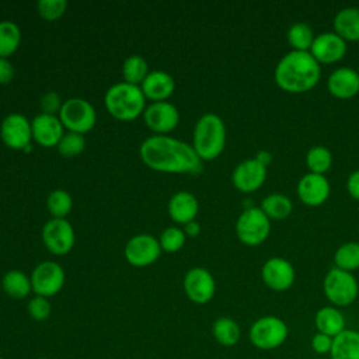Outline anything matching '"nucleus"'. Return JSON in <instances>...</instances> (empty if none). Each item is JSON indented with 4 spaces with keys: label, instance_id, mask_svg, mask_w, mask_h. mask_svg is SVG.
I'll use <instances>...</instances> for the list:
<instances>
[{
    "label": "nucleus",
    "instance_id": "6ab92c4d",
    "mask_svg": "<svg viewBox=\"0 0 359 359\" xmlns=\"http://www.w3.org/2000/svg\"><path fill=\"white\" fill-rule=\"evenodd\" d=\"M32 139L42 147H56L65 135V126L57 115L38 114L31 121Z\"/></svg>",
    "mask_w": 359,
    "mask_h": 359
},
{
    "label": "nucleus",
    "instance_id": "f03ea898",
    "mask_svg": "<svg viewBox=\"0 0 359 359\" xmlns=\"http://www.w3.org/2000/svg\"><path fill=\"white\" fill-rule=\"evenodd\" d=\"M321 77L320 63L310 52L290 50L275 66L273 80L276 86L290 94H302L313 90Z\"/></svg>",
    "mask_w": 359,
    "mask_h": 359
},
{
    "label": "nucleus",
    "instance_id": "cd10ccee",
    "mask_svg": "<svg viewBox=\"0 0 359 359\" xmlns=\"http://www.w3.org/2000/svg\"><path fill=\"white\" fill-rule=\"evenodd\" d=\"M213 338L223 346H234L241 335L238 324L230 317H219L212 325Z\"/></svg>",
    "mask_w": 359,
    "mask_h": 359
},
{
    "label": "nucleus",
    "instance_id": "ddd939ff",
    "mask_svg": "<svg viewBox=\"0 0 359 359\" xmlns=\"http://www.w3.org/2000/svg\"><path fill=\"white\" fill-rule=\"evenodd\" d=\"M184 292L187 297L196 304L209 303L216 292L213 275L202 266L191 268L184 276Z\"/></svg>",
    "mask_w": 359,
    "mask_h": 359
},
{
    "label": "nucleus",
    "instance_id": "4c0bfd02",
    "mask_svg": "<svg viewBox=\"0 0 359 359\" xmlns=\"http://www.w3.org/2000/svg\"><path fill=\"white\" fill-rule=\"evenodd\" d=\"M27 310L31 318H34L35 321H45L49 318L52 313V304L48 297L35 294L34 297L29 299L27 304Z\"/></svg>",
    "mask_w": 359,
    "mask_h": 359
},
{
    "label": "nucleus",
    "instance_id": "20e7f679",
    "mask_svg": "<svg viewBox=\"0 0 359 359\" xmlns=\"http://www.w3.org/2000/svg\"><path fill=\"white\" fill-rule=\"evenodd\" d=\"M107 111L118 121H133L143 115L146 97L140 86L119 81L112 84L104 97Z\"/></svg>",
    "mask_w": 359,
    "mask_h": 359
},
{
    "label": "nucleus",
    "instance_id": "423d86ee",
    "mask_svg": "<svg viewBox=\"0 0 359 359\" xmlns=\"http://www.w3.org/2000/svg\"><path fill=\"white\" fill-rule=\"evenodd\" d=\"M271 233V220L258 206L245 208L236 222V236L247 247L261 245Z\"/></svg>",
    "mask_w": 359,
    "mask_h": 359
},
{
    "label": "nucleus",
    "instance_id": "4be33fe9",
    "mask_svg": "<svg viewBox=\"0 0 359 359\" xmlns=\"http://www.w3.org/2000/svg\"><path fill=\"white\" fill-rule=\"evenodd\" d=\"M140 88L146 98L153 102L165 101L175 90V81L172 76L163 70H151L140 84Z\"/></svg>",
    "mask_w": 359,
    "mask_h": 359
},
{
    "label": "nucleus",
    "instance_id": "f3484780",
    "mask_svg": "<svg viewBox=\"0 0 359 359\" xmlns=\"http://www.w3.org/2000/svg\"><path fill=\"white\" fill-rule=\"evenodd\" d=\"M346 49V41L334 31H330L316 35L309 52L320 65H332L344 59Z\"/></svg>",
    "mask_w": 359,
    "mask_h": 359
},
{
    "label": "nucleus",
    "instance_id": "a878e982",
    "mask_svg": "<svg viewBox=\"0 0 359 359\" xmlns=\"http://www.w3.org/2000/svg\"><path fill=\"white\" fill-rule=\"evenodd\" d=\"M1 287L4 293L13 299H24L32 292L31 278L20 269L6 272L1 278Z\"/></svg>",
    "mask_w": 359,
    "mask_h": 359
},
{
    "label": "nucleus",
    "instance_id": "9b49d317",
    "mask_svg": "<svg viewBox=\"0 0 359 359\" xmlns=\"http://www.w3.org/2000/svg\"><path fill=\"white\" fill-rule=\"evenodd\" d=\"M0 137L13 150H27L31 139V121L18 112L8 114L0 123Z\"/></svg>",
    "mask_w": 359,
    "mask_h": 359
},
{
    "label": "nucleus",
    "instance_id": "79ce46f5",
    "mask_svg": "<svg viewBox=\"0 0 359 359\" xmlns=\"http://www.w3.org/2000/svg\"><path fill=\"white\" fill-rule=\"evenodd\" d=\"M346 191L351 198L359 202V170H355L349 174L346 180Z\"/></svg>",
    "mask_w": 359,
    "mask_h": 359
},
{
    "label": "nucleus",
    "instance_id": "aec40b11",
    "mask_svg": "<svg viewBox=\"0 0 359 359\" xmlns=\"http://www.w3.org/2000/svg\"><path fill=\"white\" fill-rule=\"evenodd\" d=\"M327 88L338 100H351L359 94V73L352 67H338L328 76Z\"/></svg>",
    "mask_w": 359,
    "mask_h": 359
},
{
    "label": "nucleus",
    "instance_id": "a211bd4d",
    "mask_svg": "<svg viewBox=\"0 0 359 359\" xmlns=\"http://www.w3.org/2000/svg\"><path fill=\"white\" fill-rule=\"evenodd\" d=\"M297 198L300 202L310 208L321 206L327 202L331 192V185L325 175L307 172L304 174L296 187Z\"/></svg>",
    "mask_w": 359,
    "mask_h": 359
},
{
    "label": "nucleus",
    "instance_id": "f257e3e1",
    "mask_svg": "<svg viewBox=\"0 0 359 359\" xmlns=\"http://www.w3.org/2000/svg\"><path fill=\"white\" fill-rule=\"evenodd\" d=\"M139 154L142 161L151 170L171 174H199L203 161L188 144L167 135H153L146 137Z\"/></svg>",
    "mask_w": 359,
    "mask_h": 359
},
{
    "label": "nucleus",
    "instance_id": "473e14b6",
    "mask_svg": "<svg viewBox=\"0 0 359 359\" xmlns=\"http://www.w3.org/2000/svg\"><path fill=\"white\" fill-rule=\"evenodd\" d=\"M309 172L324 175L332 165V154L325 146H313L306 153Z\"/></svg>",
    "mask_w": 359,
    "mask_h": 359
},
{
    "label": "nucleus",
    "instance_id": "2f4dec72",
    "mask_svg": "<svg viewBox=\"0 0 359 359\" xmlns=\"http://www.w3.org/2000/svg\"><path fill=\"white\" fill-rule=\"evenodd\" d=\"M334 264L337 268L346 272L359 269V243L346 241L341 244L334 252Z\"/></svg>",
    "mask_w": 359,
    "mask_h": 359
},
{
    "label": "nucleus",
    "instance_id": "1a4fd4ad",
    "mask_svg": "<svg viewBox=\"0 0 359 359\" xmlns=\"http://www.w3.org/2000/svg\"><path fill=\"white\" fill-rule=\"evenodd\" d=\"M32 292L38 296L52 297L65 286V269L55 261H43L38 264L31 273Z\"/></svg>",
    "mask_w": 359,
    "mask_h": 359
},
{
    "label": "nucleus",
    "instance_id": "f8f14e48",
    "mask_svg": "<svg viewBox=\"0 0 359 359\" xmlns=\"http://www.w3.org/2000/svg\"><path fill=\"white\" fill-rule=\"evenodd\" d=\"M161 254L160 243L156 237L147 233L130 237L125 245L123 255L133 266H147L158 259Z\"/></svg>",
    "mask_w": 359,
    "mask_h": 359
},
{
    "label": "nucleus",
    "instance_id": "c85d7f7f",
    "mask_svg": "<svg viewBox=\"0 0 359 359\" xmlns=\"http://www.w3.org/2000/svg\"><path fill=\"white\" fill-rule=\"evenodd\" d=\"M314 31L311 27L306 22H294L289 27L286 39L290 45L292 50H300V52H309L313 42H314Z\"/></svg>",
    "mask_w": 359,
    "mask_h": 359
},
{
    "label": "nucleus",
    "instance_id": "412c9836",
    "mask_svg": "<svg viewBox=\"0 0 359 359\" xmlns=\"http://www.w3.org/2000/svg\"><path fill=\"white\" fill-rule=\"evenodd\" d=\"M170 217L180 224H187L192 220H195L198 210H199V202L196 196L188 191H178L175 192L167 205Z\"/></svg>",
    "mask_w": 359,
    "mask_h": 359
},
{
    "label": "nucleus",
    "instance_id": "39448f33",
    "mask_svg": "<svg viewBox=\"0 0 359 359\" xmlns=\"http://www.w3.org/2000/svg\"><path fill=\"white\" fill-rule=\"evenodd\" d=\"M323 292L335 307H346L356 300L359 283L352 272L334 266L324 276Z\"/></svg>",
    "mask_w": 359,
    "mask_h": 359
},
{
    "label": "nucleus",
    "instance_id": "b1692460",
    "mask_svg": "<svg viewBox=\"0 0 359 359\" xmlns=\"http://www.w3.org/2000/svg\"><path fill=\"white\" fill-rule=\"evenodd\" d=\"M314 324L318 332L334 338L345 330V317L335 306H325L316 313Z\"/></svg>",
    "mask_w": 359,
    "mask_h": 359
},
{
    "label": "nucleus",
    "instance_id": "7ed1b4c3",
    "mask_svg": "<svg viewBox=\"0 0 359 359\" xmlns=\"http://www.w3.org/2000/svg\"><path fill=\"white\" fill-rule=\"evenodd\" d=\"M226 146V125L223 119L213 114H203L195 123L192 147L202 161L215 160Z\"/></svg>",
    "mask_w": 359,
    "mask_h": 359
},
{
    "label": "nucleus",
    "instance_id": "9d476101",
    "mask_svg": "<svg viewBox=\"0 0 359 359\" xmlns=\"http://www.w3.org/2000/svg\"><path fill=\"white\" fill-rule=\"evenodd\" d=\"M42 241L49 252L65 255L74 247L76 234L73 226L67 219L52 217L42 227Z\"/></svg>",
    "mask_w": 359,
    "mask_h": 359
},
{
    "label": "nucleus",
    "instance_id": "a18cd8bd",
    "mask_svg": "<svg viewBox=\"0 0 359 359\" xmlns=\"http://www.w3.org/2000/svg\"><path fill=\"white\" fill-rule=\"evenodd\" d=\"M36 359H48V358H36Z\"/></svg>",
    "mask_w": 359,
    "mask_h": 359
},
{
    "label": "nucleus",
    "instance_id": "58836bf2",
    "mask_svg": "<svg viewBox=\"0 0 359 359\" xmlns=\"http://www.w3.org/2000/svg\"><path fill=\"white\" fill-rule=\"evenodd\" d=\"M62 100H60V95L50 90V91H46L45 94H42L41 100H39V107H41V111L42 114H49V115H56L59 114L60 108H62Z\"/></svg>",
    "mask_w": 359,
    "mask_h": 359
},
{
    "label": "nucleus",
    "instance_id": "ea45409f",
    "mask_svg": "<svg viewBox=\"0 0 359 359\" xmlns=\"http://www.w3.org/2000/svg\"><path fill=\"white\" fill-rule=\"evenodd\" d=\"M332 339L334 338H331V337H328L325 334L317 332L311 338V348L314 349V352H317L320 355L328 353V352H331V348H332Z\"/></svg>",
    "mask_w": 359,
    "mask_h": 359
},
{
    "label": "nucleus",
    "instance_id": "e433bc0d",
    "mask_svg": "<svg viewBox=\"0 0 359 359\" xmlns=\"http://www.w3.org/2000/svg\"><path fill=\"white\" fill-rule=\"evenodd\" d=\"M67 8L66 0H41L36 3L38 14L46 21H55L60 18Z\"/></svg>",
    "mask_w": 359,
    "mask_h": 359
},
{
    "label": "nucleus",
    "instance_id": "c9c22d12",
    "mask_svg": "<svg viewBox=\"0 0 359 359\" xmlns=\"http://www.w3.org/2000/svg\"><path fill=\"white\" fill-rule=\"evenodd\" d=\"M185 240H187L185 231L177 226H170L164 229L158 237L161 251H165V252L180 251L184 247Z\"/></svg>",
    "mask_w": 359,
    "mask_h": 359
},
{
    "label": "nucleus",
    "instance_id": "f704fd0d",
    "mask_svg": "<svg viewBox=\"0 0 359 359\" xmlns=\"http://www.w3.org/2000/svg\"><path fill=\"white\" fill-rule=\"evenodd\" d=\"M84 147H86L84 135L76 133V132H66L56 146L59 154L66 158H72L81 154L84 151Z\"/></svg>",
    "mask_w": 359,
    "mask_h": 359
},
{
    "label": "nucleus",
    "instance_id": "4468645a",
    "mask_svg": "<svg viewBox=\"0 0 359 359\" xmlns=\"http://www.w3.org/2000/svg\"><path fill=\"white\" fill-rule=\"evenodd\" d=\"M261 278L271 290L285 292L294 283L296 272L287 259L282 257H272L264 262L261 268Z\"/></svg>",
    "mask_w": 359,
    "mask_h": 359
},
{
    "label": "nucleus",
    "instance_id": "7c9ffc66",
    "mask_svg": "<svg viewBox=\"0 0 359 359\" xmlns=\"http://www.w3.org/2000/svg\"><path fill=\"white\" fill-rule=\"evenodd\" d=\"M149 65L140 55H130L123 60L122 77L123 81L135 86H140L149 74Z\"/></svg>",
    "mask_w": 359,
    "mask_h": 359
},
{
    "label": "nucleus",
    "instance_id": "0eeeda50",
    "mask_svg": "<svg viewBox=\"0 0 359 359\" xmlns=\"http://www.w3.org/2000/svg\"><path fill=\"white\" fill-rule=\"evenodd\" d=\"M57 116L69 132L81 135L91 130L97 122L95 108L90 101L81 97H73L63 101Z\"/></svg>",
    "mask_w": 359,
    "mask_h": 359
},
{
    "label": "nucleus",
    "instance_id": "2eb2a0df",
    "mask_svg": "<svg viewBox=\"0 0 359 359\" xmlns=\"http://www.w3.org/2000/svg\"><path fill=\"white\" fill-rule=\"evenodd\" d=\"M143 119L149 129L158 135H164L178 126L180 112L174 104L168 101H157L144 108Z\"/></svg>",
    "mask_w": 359,
    "mask_h": 359
},
{
    "label": "nucleus",
    "instance_id": "5701e85b",
    "mask_svg": "<svg viewBox=\"0 0 359 359\" xmlns=\"http://www.w3.org/2000/svg\"><path fill=\"white\" fill-rule=\"evenodd\" d=\"M334 32L346 42L359 41V7L341 8L332 21Z\"/></svg>",
    "mask_w": 359,
    "mask_h": 359
},
{
    "label": "nucleus",
    "instance_id": "c756f323",
    "mask_svg": "<svg viewBox=\"0 0 359 359\" xmlns=\"http://www.w3.org/2000/svg\"><path fill=\"white\" fill-rule=\"evenodd\" d=\"M21 43V29L10 20L0 21V57L13 55Z\"/></svg>",
    "mask_w": 359,
    "mask_h": 359
},
{
    "label": "nucleus",
    "instance_id": "c03bdc74",
    "mask_svg": "<svg viewBox=\"0 0 359 359\" xmlns=\"http://www.w3.org/2000/svg\"><path fill=\"white\" fill-rule=\"evenodd\" d=\"M254 158L268 168V165H269L271 161H272V154H271L269 151H266V150H259V151L255 154Z\"/></svg>",
    "mask_w": 359,
    "mask_h": 359
},
{
    "label": "nucleus",
    "instance_id": "dca6fc26",
    "mask_svg": "<svg viewBox=\"0 0 359 359\" xmlns=\"http://www.w3.org/2000/svg\"><path fill=\"white\" fill-rule=\"evenodd\" d=\"M266 167L255 158L243 160L231 172V182L236 189L243 194L258 191L266 180Z\"/></svg>",
    "mask_w": 359,
    "mask_h": 359
},
{
    "label": "nucleus",
    "instance_id": "bb28decb",
    "mask_svg": "<svg viewBox=\"0 0 359 359\" xmlns=\"http://www.w3.org/2000/svg\"><path fill=\"white\" fill-rule=\"evenodd\" d=\"M261 210L269 217V220H283L290 216L293 203L289 196L283 194H269L261 201Z\"/></svg>",
    "mask_w": 359,
    "mask_h": 359
},
{
    "label": "nucleus",
    "instance_id": "a19ab883",
    "mask_svg": "<svg viewBox=\"0 0 359 359\" xmlns=\"http://www.w3.org/2000/svg\"><path fill=\"white\" fill-rule=\"evenodd\" d=\"M15 74L13 63L7 57H0V84H8Z\"/></svg>",
    "mask_w": 359,
    "mask_h": 359
},
{
    "label": "nucleus",
    "instance_id": "72a5a7b5",
    "mask_svg": "<svg viewBox=\"0 0 359 359\" xmlns=\"http://www.w3.org/2000/svg\"><path fill=\"white\" fill-rule=\"evenodd\" d=\"M46 208L56 219H66L72 212L73 198L65 189H53L46 198Z\"/></svg>",
    "mask_w": 359,
    "mask_h": 359
},
{
    "label": "nucleus",
    "instance_id": "49530a36",
    "mask_svg": "<svg viewBox=\"0 0 359 359\" xmlns=\"http://www.w3.org/2000/svg\"><path fill=\"white\" fill-rule=\"evenodd\" d=\"M0 359H4V358H1V356H0Z\"/></svg>",
    "mask_w": 359,
    "mask_h": 359
},
{
    "label": "nucleus",
    "instance_id": "6e6552de",
    "mask_svg": "<svg viewBox=\"0 0 359 359\" xmlns=\"http://www.w3.org/2000/svg\"><path fill=\"white\" fill-rule=\"evenodd\" d=\"M248 337L258 349H275L287 338V325L276 316H265L252 323Z\"/></svg>",
    "mask_w": 359,
    "mask_h": 359
},
{
    "label": "nucleus",
    "instance_id": "37998d69",
    "mask_svg": "<svg viewBox=\"0 0 359 359\" xmlns=\"http://www.w3.org/2000/svg\"><path fill=\"white\" fill-rule=\"evenodd\" d=\"M184 231L189 237H196L201 233V224L196 220H192L184 226Z\"/></svg>",
    "mask_w": 359,
    "mask_h": 359
},
{
    "label": "nucleus",
    "instance_id": "393cba45",
    "mask_svg": "<svg viewBox=\"0 0 359 359\" xmlns=\"http://www.w3.org/2000/svg\"><path fill=\"white\" fill-rule=\"evenodd\" d=\"M330 355L331 359H359V332L344 330L334 337Z\"/></svg>",
    "mask_w": 359,
    "mask_h": 359
}]
</instances>
